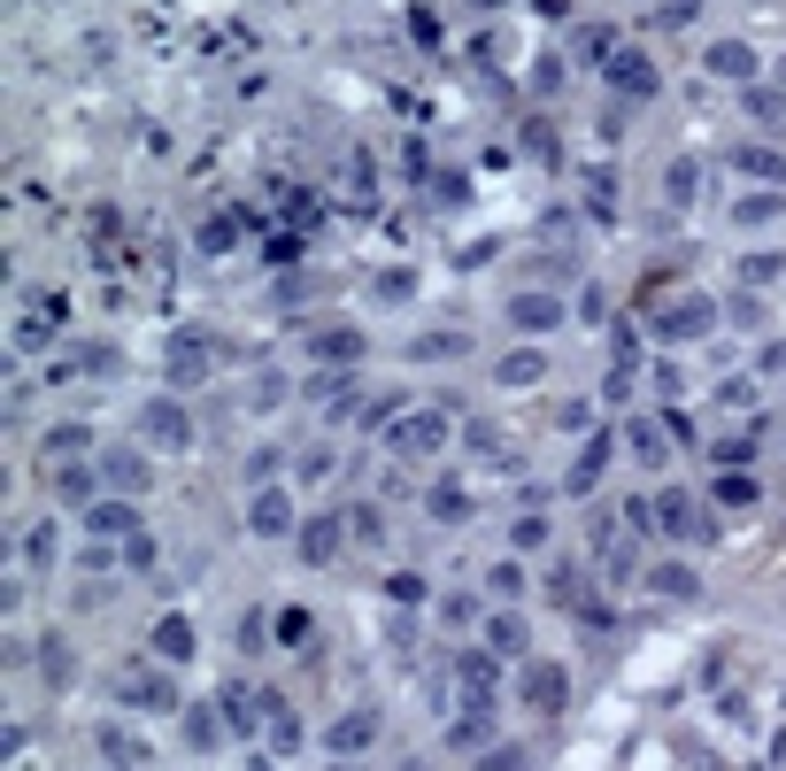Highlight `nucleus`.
<instances>
[{
	"instance_id": "nucleus-40",
	"label": "nucleus",
	"mask_w": 786,
	"mask_h": 771,
	"mask_svg": "<svg viewBox=\"0 0 786 771\" xmlns=\"http://www.w3.org/2000/svg\"><path fill=\"white\" fill-rule=\"evenodd\" d=\"M509 540H517V556H524V548H548V517H517Z\"/></svg>"
},
{
	"instance_id": "nucleus-54",
	"label": "nucleus",
	"mask_w": 786,
	"mask_h": 771,
	"mask_svg": "<svg viewBox=\"0 0 786 771\" xmlns=\"http://www.w3.org/2000/svg\"><path fill=\"white\" fill-rule=\"evenodd\" d=\"M486 8H493V0H486Z\"/></svg>"
},
{
	"instance_id": "nucleus-10",
	"label": "nucleus",
	"mask_w": 786,
	"mask_h": 771,
	"mask_svg": "<svg viewBox=\"0 0 786 771\" xmlns=\"http://www.w3.org/2000/svg\"><path fill=\"white\" fill-rule=\"evenodd\" d=\"M702 70H710V78H725V85H748L764 62H756V47H748V39H717V47L702 54Z\"/></svg>"
},
{
	"instance_id": "nucleus-1",
	"label": "nucleus",
	"mask_w": 786,
	"mask_h": 771,
	"mask_svg": "<svg viewBox=\"0 0 786 771\" xmlns=\"http://www.w3.org/2000/svg\"><path fill=\"white\" fill-rule=\"evenodd\" d=\"M456 440V417L448 409H401L386 425V456H440Z\"/></svg>"
},
{
	"instance_id": "nucleus-9",
	"label": "nucleus",
	"mask_w": 786,
	"mask_h": 771,
	"mask_svg": "<svg viewBox=\"0 0 786 771\" xmlns=\"http://www.w3.org/2000/svg\"><path fill=\"white\" fill-rule=\"evenodd\" d=\"M602 78H610L625 101H655V85H663V78H655V62H647V54H632V47H617V54L602 62Z\"/></svg>"
},
{
	"instance_id": "nucleus-50",
	"label": "nucleus",
	"mask_w": 786,
	"mask_h": 771,
	"mask_svg": "<svg viewBox=\"0 0 786 771\" xmlns=\"http://www.w3.org/2000/svg\"><path fill=\"white\" fill-rule=\"evenodd\" d=\"M78 571H116V556H109L101 540H85V556H78Z\"/></svg>"
},
{
	"instance_id": "nucleus-43",
	"label": "nucleus",
	"mask_w": 786,
	"mask_h": 771,
	"mask_svg": "<svg viewBox=\"0 0 786 771\" xmlns=\"http://www.w3.org/2000/svg\"><path fill=\"white\" fill-rule=\"evenodd\" d=\"M741 170H756V177H772V185L786 177V162H779V154H764V148H741Z\"/></svg>"
},
{
	"instance_id": "nucleus-35",
	"label": "nucleus",
	"mask_w": 786,
	"mask_h": 771,
	"mask_svg": "<svg viewBox=\"0 0 786 771\" xmlns=\"http://www.w3.org/2000/svg\"><path fill=\"white\" fill-rule=\"evenodd\" d=\"M386 595H394L401 610H417V602H432V587H425L417 571H394V579H386Z\"/></svg>"
},
{
	"instance_id": "nucleus-49",
	"label": "nucleus",
	"mask_w": 786,
	"mask_h": 771,
	"mask_svg": "<svg viewBox=\"0 0 786 771\" xmlns=\"http://www.w3.org/2000/svg\"><path fill=\"white\" fill-rule=\"evenodd\" d=\"M717 501H733V509H741V501H756V486H748V478H717Z\"/></svg>"
},
{
	"instance_id": "nucleus-51",
	"label": "nucleus",
	"mask_w": 786,
	"mask_h": 771,
	"mask_svg": "<svg viewBox=\"0 0 786 771\" xmlns=\"http://www.w3.org/2000/svg\"><path fill=\"white\" fill-rule=\"evenodd\" d=\"M302 478H331V448H309V456H302Z\"/></svg>"
},
{
	"instance_id": "nucleus-5",
	"label": "nucleus",
	"mask_w": 786,
	"mask_h": 771,
	"mask_svg": "<svg viewBox=\"0 0 786 771\" xmlns=\"http://www.w3.org/2000/svg\"><path fill=\"white\" fill-rule=\"evenodd\" d=\"M347 532H355V525H347L339 509H309V517H302V532H294V540H302V564H309V571H324V564L347 548Z\"/></svg>"
},
{
	"instance_id": "nucleus-30",
	"label": "nucleus",
	"mask_w": 786,
	"mask_h": 771,
	"mask_svg": "<svg viewBox=\"0 0 786 771\" xmlns=\"http://www.w3.org/2000/svg\"><path fill=\"white\" fill-rule=\"evenodd\" d=\"M625 440H632V456H640V463H663V456H671V448H663V425H647V417H632Z\"/></svg>"
},
{
	"instance_id": "nucleus-48",
	"label": "nucleus",
	"mask_w": 786,
	"mask_h": 771,
	"mask_svg": "<svg viewBox=\"0 0 786 771\" xmlns=\"http://www.w3.org/2000/svg\"><path fill=\"white\" fill-rule=\"evenodd\" d=\"M456 347H463V332H425L417 339V355H456Z\"/></svg>"
},
{
	"instance_id": "nucleus-3",
	"label": "nucleus",
	"mask_w": 786,
	"mask_h": 771,
	"mask_svg": "<svg viewBox=\"0 0 786 771\" xmlns=\"http://www.w3.org/2000/svg\"><path fill=\"white\" fill-rule=\"evenodd\" d=\"M247 532H255V540H286V532H302L294 494H286V486H255V501H247Z\"/></svg>"
},
{
	"instance_id": "nucleus-2",
	"label": "nucleus",
	"mask_w": 786,
	"mask_h": 771,
	"mask_svg": "<svg viewBox=\"0 0 786 771\" xmlns=\"http://www.w3.org/2000/svg\"><path fill=\"white\" fill-rule=\"evenodd\" d=\"M116 702H124L132 718H177V710H185L170 671H124V679H116Z\"/></svg>"
},
{
	"instance_id": "nucleus-47",
	"label": "nucleus",
	"mask_w": 786,
	"mask_h": 771,
	"mask_svg": "<svg viewBox=\"0 0 786 771\" xmlns=\"http://www.w3.org/2000/svg\"><path fill=\"white\" fill-rule=\"evenodd\" d=\"M124 564H132V571H155V564H162V548L147 540V532H140V540H124Z\"/></svg>"
},
{
	"instance_id": "nucleus-16",
	"label": "nucleus",
	"mask_w": 786,
	"mask_h": 771,
	"mask_svg": "<svg viewBox=\"0 0 786 771\" xmlns=\"http://www.w3.org/2000/svg\"><path fill=\"white\" fill-rule=\"evenodd\" d=\"M610 448H617L610 433H586V448H579V463H571V478H563V486H571V494H594V486H602V470H610Z\"/></svg>"
},
{
	"instance_id": "nucleus-12",
	"label": "nucleus",
	"mask_w": 786,
	"mask_h": 771,
	"mask_svg": "<svg viewBox=\"0 0 786 771\" xmlns=\"http://www.w3.org/2000/svg\"><path fill=\"white\" fill-rule=\"evenodd\" d=\"M85 532H93V540H140V509H132L124 494H116V501H93V509H85Z\"/></svg>"
},
{
	"instance_id": "nucleus-33",
	"label": "nucleus",
	"mask_w": 786,
	"mask_h": 771,
	"mask_svg": "<svg viewBox=\"0 0 786 771\" xmlns=\"http://www.w3.org/2000/svg\"><path fill=\"white\" fill-rule=\"evenodd\" d=\"M663 193H671V201H694V193H702V162H671Z\"/></svg>"
},
{
	"instance_id": "nucleus-13",
	"label": "nucleus",
	"mask_w": 786,
	"mask_h": 771,
	"mask_svg": "<svg viewBox=\"0 0 786 771\" xmlns=\"http://www.w3.org/2000/svg\"><path fill=\"white\" fill-rule=\"evenodd\" d=\"M370 741H378V710H347V718H331V733H324L331 757H363Z\"/></svg>"
},
{
	"instance_id": "nucleus-15",
	"label": "nucleus",
	"mask_w": 786,
	"mask_h": 771,
	"mask_svg": "<svg viewBox=\"0 0 786 771\" xmlns=\"http://www.w3.org/2000/svg\"><path fill=\"white\" fill-rule=\"evenodd\" d=\"M355 386H363L355 371H316V378H309V402L324 409V417H347V409H355Z\"/></svg>"
},
{
	"instance_id": "nucleus-24",
	"label": "nucleus",
	"mask_w": 786,
	"mask_h": 771,
	"mask_svg": "<svg viewBox=\"0 0 786 771\" xmlns=\"http://www.w3.org/2000/svg\"><path fill=\"white\" fill-rule=\"evenodd\" d=\"M155 656H162V663H185V656H193V625H185L177 610L155 617Z\"/></svg>"
},
{
	"instance_id": "nucleus-28",
	"label": "nucleus",
	"mask_w": 786,
	"mask_h": 771,
	"mask_svg": "<svg viewBox=\"0 0 786 771\" xmlns=\"http://www.w3.org/2000/svg\"><path fill=\"white\" fill-rule=\"evenodd\" d=\"M270 632H278V648H309V632H316V617H309V610H294V602H286V610L270 617Z\"/></svg>"
},
{
	"instance_id": "nucleus-39",
	"label": "nucleus",
	"mask_w": 786,
	"mask_h": 771,
	"mask_svg": "<svg viewBox=\"0 0 786 771\" xmlns=\"http://www.w3.org/2000/svg\"><path fill=\"white\" fill-rule=\"evenodd\" d=\"M232 640H239V648L255 656V648H263V640H278V632H270V617H263V610H247V617H239V632H232Z\"/></svg>"
},
{
	"instance_id": "nucleus-34",
	"label": "nucleus",
	"mask_w": 786,
	"mask_h": 771,
	"mask_svg": "<svg viewBox=\"0 0 786 771\" xmlns=\"http://www.w3.org/2000/svg\"><path fill=\"white\" fill-rule=\"evenodd\" d=\"M486 587H493V602H517V595H524V564H493Z\"/></svg>"
},
{
	"instance_id": "nucleus-6",
	"label": "nucleus",
	"mask_w": 786,
	"mask_h": 771,
	"mask_svg": "<svg viewBox=\"0 0 786 771\" xmlns=\"http://www.w3.org/2000/svg\"><path fill=\"white\" fill-rule=\"evenodd\" d=\"M517 694H524V710H563V694H571V671L563 663H540V656H524V679H517Z\"/></svg>"
},
{
	"instance_id": "nucleus-18",
	"label": "nucleus",
	"mask_w": 786,
	"mask_h": 771,
	"mask_svg": "<svg viewBox=\"0 0 786 771\" xmlns=\"http://www.w3.org/2000/svg\"><path fill=\"white\" fill-rule=\"evenodd\" d=\"M448 749H456V757H463V749H493V710H456V718H448Z\"/></svg>"
},
{
	"instance_id": "nucleus-38",
	"label": "nucleus",
	"mask_w": 786,
	"mask_h": 771,
	"mask_svg": "<svg viewBox=\"0 0 786 771\" xmlns=\"http://www.w3.org/2000/svg\"><path fill=\"white\" fill-rule=\"evenodd\" d=\"M779 271H786V255H741V286H764Z\"/></svg>"
},
{
	"instance_id": "nucleus-44",
	"label": "nucleus",
	"mask_w": 786,
	"mask_h": 771,
	"mask_svg": "<svg viewBox=\"0 0 786 771\" xmlns=\"http://www.w3.org/2000/svg\"><path fill=\"white\" fill-rule=\"evenodd\" d=\"M278 470H286V456H278V448H255V456H247V478H255V486H270Z\"/></svg>"
},
{
	"instance_id": "nucleus-32",
	"label": "nucleus",
	"mask_w": 786,
	"mask_h": 771,
	"mask_svg": "<svg viewBox=\"0 0 786 771\" xmlns=\"http://www.w3.org/2000/svg\"><path fill=\"white\" fill-rule=\"evenodd\" d=\"M571 47H579V62H610V54H617V39H610L602 23H586V31H579Z\"/></svg>"
},
{
	"instance_id": "nucleus-36",
	"label": "nucleus",
	"mask_w": 786,
	"mask_h": 771,
	"mask_svg": "<svg viewBox=\"0 0 786 771\" xmlns=\"http://www.w3.org/2000/svg\"><path fill=\"white\" fill-rule=\"evenodd\" d=\"M47 339H54V308H39V316L16 324V347H47Z\"/></svg>"
},
{
	"instance_id": "nucleus-7",
	"label": "nucleus",
	"mask_w": 786,
	"mask_h": 771,
	"mask_svg": "<svg viewBox=\"0 0 786 771\" xmlns=\"http://www.w3.org/2000/svg\"><path fill=\"white\" fill-rule=\"evenodd\" d=\"M710 324H717V302H710V294H678V302L655 308V332H663V339H702Z\"/></svg>"
},
{
	"instance_id": "nucleus-41",
	"label": "nucleus",
	"mask_w": 786,
	"mask_h": 771,
	"mask_svg": "<svg viewBox=\"0 0 786 771\" xmlns=\"http://www.w3.org/2000/svg\"><path fill=\"white\" fill-rule=\"evenodd\" d=\"M23 564H54V525H31L23 532Z\"/></svg>"
},
{
	"instance_id": "nucleus-37",
	"label": "nucleus",
	"mask_w": 786,
	"mask_h": 771,
	"mask_svg": "<svg viewBox=\"0 0 786 771\" xmlns=\"http://www.w3.org/2000/svg\"><path fill=\"white\" fill-rule=\"evenodd\" d=\"M54 486H62L70 501H93V470H85V463H62V470H54Z\"/></svg>"
},
{
	"instance_id": "nucleus-19",
	"label": "nucleus",
	"mask_w": 786,
	"mask_h": 771,
	"mask_svg": "<svg viewBox=\"0 0 786 771\" xmlns=\"http://www.w3.org/2000/svg\"><path fill=\"white\" fill-rule=\"evenodd\" d=\"M101 478H109L116 494H140V486H147V456H140V448H109V456H101Z\"/></svg>"
},
{
	"instance_id": "nucleus-42",
	"label": "nucleus",
	"mask_w": 786,
	"mask_h": 771,
	"mask_svg": "<svg viewBox=\"0 0 786 771\" xmlns=\"http://www.w3.org/2000/svg\"><path fill=\"white\" fill-rule=\"evenodd\" d=\"M185 741L193 749H216V710H185Z\"/></svg>"
},
{
	"instance_id": "nucleus-11",
	"label": "nucleus",
	"mask_w": 786,
	"mask_h": 771,
	"mask_svg": "<svg viewBox=\"0 0 786 771\" xmlns=\"http://www.w3.org/2000/svg\"><path fill=\"white\" fill-rule=\"evenodd\" d=\"M509 324H517V332H532V339H540V332H555V324H563V294H548V286L517 294V302H509Z\"/></svg>"
},
{
	"instance_id": "nucleus-22",
	"label": "nucleus",
	"mask_w": 786,
	"mask_h": 771,
	"mask_svg": "<svg viewBox=\"0 0 786 771\" xmlns=\"http://www.w3.org/2000/svg\"><path fill=\"white\" fill-rule=\"evenodd\" d=\"M486 648H493L501 663H509V656H524V617H517V610H493V617H486Z\"/></svg>"
},
{
	"instance_id": "nucleus-17",
	"label": "nucleus",
	"mask_w": 786,
	"mask_h": 771,
	"mask_svg": "<svg viewBox=\"0 0 786 771\" xmlns=\"http://www.w3.org/2000/svg\"><path fill=\"white\" fill-rule=\"evenodd\" d=\"M425 517H432V525H471V486H463V478H440V486L425 494Z\"/></svg>"
},
{
	"instance_id": "nucleus-25",
	"label": "nucleus",
	"mask_w": 786,
	"mask_h": 771,
	"mask_svg": "<svg viewBox=\"0 0 786 771\" xmlns=\"http://www.w3.org/2000/svg\"><path fill=\"white\" fill-rule=\"evenodd\" d=\"M316 363L355 371V363H363V332H355V324H347V332H316Z\"/></svg>"
},
{
	"instance_id": "nucleus-21",
	"label": "nucleus",
	"mask_w": 786,
	"mask_h": 771,
	"mask_svg": "<svg viewBox=\"0 0 786 771\" xmlns=\"http://www.w3.org/2000/svg\"><path fill=\"white\" fill-rule=\"evenodd\" d=\"M540 378H548V355H540V347L501 355V371H493V386H517V394H524V386H540Z\"/></svg>"
},
{
	"instance_id": "nucleus-8",
	"label": "nucleus",
	"mask_w": 786,
	"mask_h": 771,
	"mask_svg": "<svg viewBox=\"0 0 786 771\" xmlns=\"http://www.w3.org/2000/svg\"><path fill=\"white\" fill-rule=\"evenodd\" d=\"M456 687H463V702L493 710V702H501V694H493V687H501V656H493V648H463V656H456Z\"/></svg>"
},
{
	"instance_id": "nucleus-52",
	"label": "nucleus",
	"mask_w": 786,
	"mask_h": 771,
	"mask_svg": "<svg viewBox=\"0 0 786 771\" xmlns=\"http://www.w3.org/2000/svg\"><path fill=\"white\" fill-rule=\"evenodd\" d=\"M694 8L702 0H663V23H694Z\"/></svg>"
},
{
	"instance_id": "nucleus-14",
	"label": "nucleus",
	"mask_w": 786,
	"mask_h": 771,
	"mask_svg": "<svg viewBox=\"0 0 786 771\" xmlns=\"http://www.w3.org/2000/svg\"><path fill=\"white\" fill-rule=\"evenodd\" d=\"M655 532H663V540H694V532H702L694 494H678V486H671V494H655Z\"/></svg>"
},
{
	"instance_id": "nucleus-4",
	"label": "nucleus",
	"mask_w": 786,
	"mask_h": 771,
	"mask_svg": "<svg viewBox=\"0 0 786 771\" xmlns=\"http://www.w3.org/2000/svg\"><path fill=\"white\" fill-rule=\"evenodd\" d=\"M140 433L155 440L162 456H177V448H193V417H185V402H177V394H155V402L140 409Z\"/></svg>"
},
{
	"instance_id": "nucleus-23",
	"label": "nucleus",
	"mask_w": 786,
	"mask_h": 771,
	"mask_svg": "<svg viewBox=\"0 0 786 771\" xmlns=\"http://www.w3.org/2000/svg\"><path fill=\"white\" fill-rule=\"evenodd\" d=\"M93 749H101V757H109L116 771H140V764H147V749H140L124 726H101V733H93Z\"/></svg>"
},
{
	"instance_id": "nucleus-20",
	"label": "nucleus",
	"mask_w": 786,
	"mask_h": 771,
	"mask_svg": "<svg viewBox=\"0 0 786 771\" xmlns=\"http://www.w3.org/2000/svg\"><path fill=\"white\" fill-rule=\"evenodd\" d=\"M208 378V347L201 339H170V386H201Z\"/></svg>"
},
{
	"instance_id": "nucleus-27",
	"label": "nucleus",
	"mask_w": 786,
	"mask_h": 771,
	"mask_svg": "<svg viewBox=\"0 0 786 771\" xmlns=\"http://www.w3.org/2000/svg\"><path fill=\"white\" fill-rule=\"evenodd\" d=\"M47 456H54V463L93 456V433H85V425H54V433H47Z\"/></svg>"
},
{
	"instance_id": "nucleus-29",
	"label": "nucleus",
	"mask_w": 786,
	"mask_h": 771,
	"mask_svg": "<svg viewBox=\"0 0 786 771\" xmlns=\"http://www.w3.org/2000/svg\"><path fill=\"white\" fill-rule=\"evenodd\" d=\"M647 587H655L663 602H686V595H694V571H686V564H655V571H647Z\"/></svg>"
},
{
	"instance_id": "nucleus-53",
	"label": "nucleus",
	"mask_w": 786,
	"mask_h": 771,
	"mask_svg": "<svg viewBox=\"0 0 786 771\" xmlns=\"http://www.w3.org/2000/svg\"><path fill=\"white\" fill-rule=\"evenodd\" d=\"M478 771H517V749H486V764Z\"/></svg>"
},
{
	"instance_id": "nucleus-31",
	"label": "nucleus",
	"mask_w": 786,
	"mask_h": 771,
	"mask_svg": "<svg viewBox=\"0 0 786 771\" xmlns=\"http://www.w3.org/2000/svg\"><path fill=\"white\" fill-rule=\"evenodd\" d=\"M232 240H239V224H232V216H208V224L193 232V247H201V255H224Z\"/></svg>"
},
{
	"instance_id": "nucleus-46",
	"label": "nucleus",
	"mask_w": 786,
	"mask_h": 771,
	"mask_svg": "<svg viewBox=\"0 0 786 771\" xmlns=\"http://www.w3.org/2000/svg\"><path fill=\"white\" fill-rule=\"evenodd\" d=\"M440 617H448V625H463V632H471V625H478V595H448V602H440Z\"/></svg>"
},
{
	"instance_id": "nucleus-26",
	"label": "nucleus",
	"mask_w": 786,
	"mask_h": 771,
	"mask_svg": "<svg viewBox=\"0 0 786 771\" xmlns=\"http://www.w3.org/2000/svg\"><path fill=\"white\" fill-rule=\"evenodd\" d=\"M263 710H270V749H278V757H294V749H302V718H294L278 694H263Z\"/></svg>"
},
{
	"instance_id": "nucleus-45",
	"label": "nucleus",
	"mask_w": 786,
	"mask_h": 771,
	"mask_svg": "<svg viewBox=\"0 0 786 771\" xmlns=\"http://www.w3.org/2000/svg\"><path fill=\"white\" fill-rule=\"evenodd\" d=\"M764 216H779V193H741V224H764Z\"/></svg>"
}]
</instances>
